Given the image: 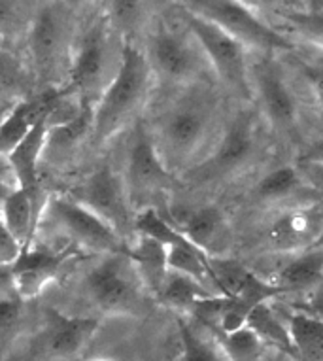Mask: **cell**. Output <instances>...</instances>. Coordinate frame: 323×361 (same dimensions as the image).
I'll use <instances>...</instances> for the list:
<instances>
[{
    "label": "cell",
    "instance_id": "9",
    "mask_svg": "<svg viewBox=\"0 0 323 361\" xmlns=\"http://www.w3.org/2000/svg\"><path fill=\"white\" fill-rule=\"evenodd\" d=\"M123 180L135 214L147 208L157 210L161 197L166 195V191L174 184V174L166 169L165 163L159 157L157 149L153 148L152 138L147 135L144 123L135 127Z\"/></svg>",
    "mask_w": 323,
    "mask_h": 361
},
{
    "label": "cell",
    "instance_id": "26",
    "mask_svg": "<svg viewBox=\"0 0 323 361\" xmlns=\"http://www.w3.org/2000/svg\"><path fill=\"white\" fill-rule=\"evenodd\" d=\"M246 326L257 335L261 341L271 346H276L282 352L289 355H295L291 337H289L288 320H284L278 316V312L269 305V302H261L255 307L248 316Z\"/></svg>",
    "mask_w": 323,
    "mask_h": 361
},
{
    "label": "cell",
    "instance_id": "45",
    "mask_svg": "<svg viewBox=\"0 0 323 361\" xmlns=\"http://www.w3.org/2000/svg\"><path fill=\"white\" fill-rule=\"evenodd\" d=\"M93 361H112V360H106V357H100V360H93Z\"/></svg>",
    "mask_w": 323,
    "mask_h": 361
},
{
    "label": "cell",
    "instance_id": "16",
    "mask_svg": "<svg viewBox=\"0 0 323 361\" xmlns=\"http://www.w3.org/2000/svg\"><path fill=\"white\" fill-rule=\"evenodd\" d=\"M51 119H42L32 127L25 140L8 155V161L12 165L13 176L18 180V188L29 197L35 208L36 218L42 219L49 195L46 191V184L42 180V148L47 129L51 127Z\"/></svg>",
    "mask_w": 323,
    "mask_h": 361
},
{
    "label": "cell",
    "instance_id": "40",
    "mask_svg": "<svg viewBox=\"0 0 323 361\" xmlns=\"http://www.w3.org/2000/svg\"><path fill=\"white\" fill-rule=\"evenodd\" d=\"M305 312H308L323 324V284L312 291L310 301H308V307H306Z\"/></svg>",
    "mask_w": 323,
    "mask_h": 361
},
{
    "label": "cell",
    "instance_id": "29",
    "mask_svg": "<svg viewBox=\"0 0 323 361\" xmlns=\"http://www.w3.org/2000/svg\"><path fill=\"white\" fill-rule=\"evenodd\" d=\"M108 23L123 40L135 42V32L147 25V4L144 2H106L104 12Z\"/></svg>",
    "mask_w": 323,
    "mask_h": 361
},
{
    "label": "cell",
    "instance_id": "31",
    "mask_svg": "<svg viewBox=\"0 0 323 361\" xmlns=\"http://www.w3.org/2000/svg\"><path fill=\"white\" fill-rule=\"evenodd\" d=\"M212 335L231 361H259L263 355L264 343L248 326L233 333L212 331Z\"/></svg>",
    "mask_w": 323,
    "mask_h": 361
},
{
    "label": "cell",
    "instance_id": "4",
    "mask_svg": "<svg viewBox=\"0 0 323 361\" xmlns=\"http://www.w3.org/2000/svg\"><path fill=\"white\" fill-rule=\"evenodd\" d=\"M123 59V38L112 29L102 12L78 32L71 74L63 89L78 102L97 104Z\"/></svg>",
    "mask_w": 323,
    "mask_h": 361
},
{
    "label": "cell",
    "instance_id": "7",
    "mask_svg": "<svg viewBox=\"0 0 323 361\" xmlns=\"http://www.w3.org/2000/svg\"><path fill=\"white\" fill-rule=\"evenodd\" d=\"M182 8L185 12L199 16V18L218 25L219 29L231 35L236 42H240L244 48L261 49L267 54L274 51H291L293 44L267 25L257 13L252 12L242 2L231 0H193L183 2Z\"/></svg>",
    "mask_w": 323,
    "mask_h": 361
},
{
    "label": "cell",
    "instance_id": "33",
    "mask_svg": "<svg viewBox=\"0 0 323 361\" xmlns=\"http://www.w3.org/2000/svg\"><path fill=\"white\" fill-rule=\"evenodd\" d=\"M180 338H182V361H221L216 341L210 343L208 338L195 331L188 322H178Z\"/></svg>",
    "mask_w": 323,
    "mask_h": 361
},
{
    "label": "cell",
    "instance_id": "2",
    "mask_svg": "<svg viewBox=\"0 0 323 361\" xmlns=\"http://www.w3.org/2000/svg\"><path fill=\"white\" fill-rule=\"evenodd\" d=\"M76 13L66 2H40L27 30L29 68L40 89H63L78 36Z\"/></svg>",
    "mask_w": 323,
    "mask_h": 361
},
{
    "label": "cell",
    "instance_id": "19",
    "mask_svg": "<svg viewBox=\"0 0 323 361\" xmlns=\"http://www.w3.org/2000/svg\"><path fill=\"white\" fill-rule=\"evenodd\" d=\"M280 295H282V291L278 290L276 286L264 282L252 273L244 288L236 295L225 299L224 316H221V322H219V327L216 331L233 333L246 327L248 316L253 308L259 307L261 302H269L271 299Z\"/></svg>",
    "mask_w": 323,
    "mask_h": 361
},
{
    "label": "cell",
    "instance_id": "3",
    "mask_svg": "<svg viewBox=\"0 0 323 361\" xmlns=\"http://www.w3.org/2000/svg\"><path fill=\"white\" fill-rule=\"evenodd\" d=\"M152 83L153 74L144 51L133 40H123L121 66L93 108L95 144L108 142L135 123L152 95Z\"/></svg>",
    "mask_w": 323,
    "mask_h": 361
},
{
    "label": "cell",
    "instance_id": "14",
    "mask_svg": "<svg viewBox=\"0 0 323 361\" xmlns=\"http://www.w3.org/2000/svg\"><path fill=\"white\" fill-rule=\"evenodd\" d=\"M74 255H78L76 246H66L57 252L32 248V246L23 248L18 259L10 265L13 291L21 299L38 297L46 290L47 284H51L59 276L61 271Z\"/></svg>",
    "mask_w": 323,
    "mask_h": 361
},
{
    "label": "cell",
    "instance_id": "22",
    "mask_svg": "<svg viewBox=\"0 0 323 361\" xmlns=\"http://www.w3.org/2000/svg\"><path fill=\"white\" fill-rule=\"evenodd\" d=\"M323 284V250L310 248L284 267L276 276L278 290L284 293L314 291Z\"/></svg>",
    "mask_w": 323,
    "mask_h": 361
},
{
    "label": "cell",
    "instance_id": "13",
    "mask_svg": "<svg viewBox=\"0 0 323 361\" xmlns=\"http://www.w3.org/2000/svg\"><path fill=\"white\" fill-rule=\"evenodd\" d=\"M100 322L91 316H68L53 307L44 308V327L36 338V350L53 360H68L82 352Z\"/></svg>",
    "mask_w": 323,
    "mask_h": 361
},
{
    "label": "cell",
    "instance_id": "20",
    "mask_svg": "<svg viewBox=\"0 0 323 361\" xmlns=\"http://www.w3.org/2000/svg\"><path fill=\"white\" fill-rule=\"evenodd\" d=\"M323 229V224L312 210H288L272 221L271 243L278 250H297L306 244H314Z\"/></svg>",
    "mask_w": 323,
    "mask_h": 361
},
{
    "label": "cell",
    "instance_id": "11",
    "mask_svg": "<svg viewBox=\"0 0 323 361\" xmlns=\"http://www.w3.org/2000/svg\"><path fill=\"white\" fill-rule=\"evenodd\" d=\"M44 212L66 237L76 243V248L91 250L99 255H127L129 243L97 214L82 207L68 195H53Z\"/></svg>",
    "mask_w": 323,
    "mask_h": 361
},
{
    "label": "cell",
    "instance_id": "23",
    "mask_svg": "<svg viewBox=\"0 0 323 361\" xmlns=\"http://www.w3.org/2000/svg\"><path fill=\"white\" fill-rule=\"evenodd\" d=\"M35 76L21 57L12 49L0 48V104L13 106L35 93Z\"/></svg>",
    "mask_w": 323,
    "mask_h": 361
},
{
    "label": "cell",
    "instance_id": "28",
    "mask_svg": "<svg viewBox=\"0 0 323 361\" xmlns=\"http://www.w3.org/2000/svg\"><path fill=\"white\" fill-rule=\"evenodd\" d=\"M306 182L293 166H280L267 172L255 185V195L264 202H278L291 199L305 190Z\"/></svg>",
    "mask_w": 323,
    "mask_h": 361
},
{
    "label": "cell",
    "instance_id": "24",
    "mask_svg": "<svg viewBox=\"0 0 323 361\" xmlns=\"http://www.w3.org/2000/svg\"><path fill=\"white\" fill-rule=\"evenodd\" d=\"M0 218L8 227V231L12 233V237L18 240L21 250L32 246L40 219L36 218L30 199L19 188L0 204Z\"/></svg>",
    "mask_w": 323,
    "mask_h": 361
},
{
    "label": "cell",
    "instance_id": "17",
    "mask_svg": "<svg viewBox=\"0 0 323 361\" xmlns=\"http://www.w3.org/2000/svg\"><path fill=\"white\" fill-rule=\"evenodd\" d=\"M93 104L82 102L74 118L47 129L42 148L44 163L65 165L76 157L83 144L93 140Z\"/></svg>",
    "mask_w": 323,
    "mask_h": 361
},
{
    "label": "cell",
    "instance_id": "44",
    "mask_svg": "<svg viewBox=\"0 0 323 361\" xmlns=\"http://www.w3.org/2000/svg\"><path fill=\"white\" fill-rule=\"evenodd\" d=\"M310 8H314V10H317V12L323 13V0H322V2H312Z\"/></svg>",
    "mask_w": 323,
    "mask_h": 361
},
{
    "label": "cell",
    "instance_id": "6",
    "mask_svg": "<svg viewBox=\"0 0 323 361\" xmlns=\"http://www.w3.org/2000/svg\"><path fill=\"white\" fill-rule=\"evenodd\" d=\"M144 55L152 68L153 78H159L169 85H197L205 55L189 30L182 32L166 23L155 25L147 36Z\"/></svg>",
    "mask_w": 323,
    "mask_h": 361
},
{
    "label": "cell",
    "instance_id": "32",
    "mask_svg": "<svg viewBox=\"0 0 323 361\" xmlns=\"http://www.w3.org/2000/svg\"><path fill=\"white\" fill-rule=\"evenodd\" d=\"M35 10L36 4L0 0V40H10L27 35Z\"/></svg>",
    "mask_w": 323,
    "mask_h": 361
},
{
    "label": "cell",
    "instance_id": "43",
    "mask_svg": "<svg viewBox=\"0 0 323 361\" xmlns=\"http://www.w3.org/2000/svg\"><path fill=\"white\" fill-rule=\"evenodd\" d=\"M13 106H16V104H13ZM13 106H6V104H0V121H2V118H4V116H6V114L10 112V110H12Z\"/></svg>",
    "mask_w": 323,
    "mask_h": 361
},
{
    "label": "cell",
    "instance_id": "5",
    "mask_svg": "<svg viewBox=\"0 0 323 361\" xmlns=\"http://www.w3.org/2000/svg\"><path fill=\"white\" fill-rule=\"evenodd\" d=\"M87 297L100 312L133 316L144 302V284L133 261L123 254L102 255L85 276Z\"/></svg>",
    "mask_w": 323,
    "mask_h": 361
},
{
    "label": "cell",
    "instance_id": "37",
    "mask_svg": "<svg viewBox=\"0 0 323 361\" xmlns=\"http://www.w3.org/2000/svg\"><path fill=\"white\" fill-rule=\"evenodd\" d=\"M297 171L300 172V176L306 182V185H310V190L323 195V166L314 165V163H300L297 166Z\"/></svg>",
    "mask_w": 323,
    "mask_h": 361
},
{
    "label": "cell",
    "instance_id": "36",
    "mask_svg": "<svg viewBox=\"0 0 323 361\" xmlns=\"http://www.w3.org/2000/svg\"><path fill=\"white\" fill-rule=\"evenodd\" d=\"M19 254H21V246L0 218V265H12L19 257Z\"/></svg>",
    "mask_w": 323,
    "mask_h": 361
},
{
    "label": "cell",
    "instance_id": "41",
    "mask_svg": "<svg viewBox=\"0 0 323 361\" xmlns=\"http://www.w3.org/2000/svg\"><path fill=\"white\" fill-rule=\"evenodd\" d=\"M300 163H314V165L323 166V140L312 144L305 152V155L300 157Z\"/></svg>",
    "mask_w": 323,
    "mask_h": 361
},
{
    "label": "cell",
    "instance_id": "10",
    "mask_svg": "<svg viewBox=\"0 0 323 361\" xmlns=\"http://www.w3.org/2000/svg\"><path fill=\"white\" fill-rule=\"evenodd\" d=\"M68 197L104 219L127 243H130L129 233H135L136 214L130 207L123 176H119L110 163L97 166L71 191Z\"/></svg>",
    "mask_w": 323,
    "mask_h": 361
},
{
    "label": "cell",
    "instance_id": "27",
    "mask_svg": "<svg viewBox=\"0 0 323 361\" xmlns=\"http://www.w3.org/2000/svg\"><path fill=\"white\" fill-rule=\"evenodd\" d=\"M216 295L212 293L210 290H206L205 286L197 282L191 276H185L182 273H174V271H169L165 276V282L161 286V290L157 291V299L163 305L171 308H176V310H185L189 312L193 305L205 297Z\"/></svg>",
    "mask_w": 323,
    "mask_h": 361
},
{
    "label": "cell",
    "instance_id": "35",
    "mask_svg": "<svg viewBox=\"0 0 323 361\" xmlns=\"http://www.w3.org/2000/svg\"><path fill=\"white\" fill-rule=\"evenodd\" d=\"M25 299L13 291L0 295V338H6L18 331L23 320Z\"/></svg>",
    "mask_w": 323,
    "mask_h": 361
},
{
    "label": "cell",
    "instance_id": "15",
    "mask_svg": "<svg viewBox=\"0 0 323 361\" xmlns=\"http://www.w3.org/2000/svg\"><path fill=\"white\" fill-rule=\"evenodd\" d=\"M253 82H255L257 95L272 127L278 133H282L284 137L297 135V127H299L297 101L276 63L261 61L253 68Z\"/></svg>",
    "mask_w": 323,
    "mask_h": 361
},
{
    "label": "cell",
    "instance_id": "18",
    "mask_svg": "<svg viewBox=\"0 0 323 361\" xmlns=\"http://www.w3.org/2000/svg\"><path fill=\"white\" fill-rule=\"evenodd\" d=\"M166 219L189 243L210 257L219 252L227 238V219L224 210L216 204H205L185 210L183 214H172V218Z\"/></svg>",
    "mask_w": 323,
    "mask_h": 361
},
{
    "label": "cell",
    "instance_id": "38",
    "mask_svg": "<svg viewBox=\"0 0 323 361\" xmlns=\"http://www.w3.org/2000/svg\"><path fill=\"white\" fill-rule=\"evenodd\" d=\"M16 190H18V180L13 176L12 165L8 157H0V204Z\"/></svg>",
    "mask_w": 323,
    "mask_h": 361
},
{
    "label": "cell",
    "instance_id": "42",
    "mask_svg": "<svg viewBox=\"0 0 323 361\" xmlns=\"http://www.w3.org/2000/svg\"><path fill=\"white\" fill-rule=\"evenodd\" d=\"M310 248H319V250H323V229H322V233H319V237L316 238V243L312 244Z\"/></svg>",
    "mask_w": 323,
    "mask_h": 361
},
{
    "label": "cell",
    "instance_id": "34",
    "mask_svg": "<svg viewBox=\"0 0 323 361\" xmlns=\"http://www.w3.org/2000/svg\"><path fill=\"white\" fill-rule=\"evenodd\" d=\"M310 8V6H308ZM303 38L323 48V13L310 8L308 12H289L284 16Z\"/></svg>",
    "mask_w": 323,
    "mask_h": 361
},
{
    "label": "cell",
    "instance_id": "1",
    "mask_svg": "<svg viewBox=\"0 0 323 361\" xmlns=\"http://www.w3.org/2000/svg\"><path fill=\"white\" fill-rule=\"evenodd\" d=\"M218 119V101L208 87H185L163 110L144 123L153 148L174 174L185 171L210 140Z\"/></svg>",
    "mask_w": 323,
    "mask_h": 361
},
{
    "label": "cell",
    "instance_id": "21",
    "mask_svg": "<svg viewBox=\"0 0 323 361\" xmlns=\"http://www.w3.org/2000/svg\"><path fill=\"white\" fill-rule=\"evenodd\" d=\"M127 257L133 261L144 288L152 291L153 295H157V291L161 290L166 273H169L165 246L153 238L136 235L129 243Z\"/></svg>",
    "mask_w": 323,
    "mask_h": 361
},
{
    "label": "cell",
    "instance_id": "25",
    "mask_svg": "<svg viewBox=\"0 0 323 361\" xmlns=\"http://www.w3.org/2000/svg\"><path fill=\"white\" fill-rule=\"evenodd\" d=\"M288 320L295 357L300 361H323V324L308 312H293Z\"/></svg>",
    "mask_w": 323,
    "mask_h": 361
},
{
    "label": "cell",
    "instance_id": "12",
    "mask_svg": "<svg viewBox=\"0 0 323 361\" xmlns=\"http://www.w3.org/2000/svg\"><path fill=\"white\" fill-rule=\"evenodd\" d=\"M255 152V123L252 114H238L221 135V140L202 163L189 169L195 182H210L233 174L246 165Z\"/></svg>",
    "mask_w": 323,
    "mask_h": 361
},
{
    "label": "cell",
    "instance_id": "8",
    "mask_svg": "<svg viewBox=\"0 0 323 361\" xmlns=\"http://www.w3.org/2000/svg\"><path fill=\"white\" fill-rule=\"evenodd\" d=\"M183 23L202 49L205 59L216 72L219 82L242 99L250 97V71H248L246 48L218 25L193 16L183 10Z\"/></svg>",
    "mask_w": 323,
    "mask_h": 361
},
{
    "label": "cell",
    "instance_id": "30",
    "mask_svg": "<svg viewBox=\"0 0 323 361\" xmlns=\"http://www.w3.org/2000/svg\"><path fill=\"white\" fill-rule=\"evenodd\" d=\"M208 269H210V280L212 286L216 288V293L224 297L236 295L252 274V271H248L240 261L221 257V255L208 257Z\"/></svg>",
    "mask_w": 323,
    "mask_h": 361
},
{
    "label": "cell",
    "instance_id": "39",
    "mask_svg": "<svg viewBox=\"0 0 323 361\" xmlns=\"http://www.w3.org/2000/svg\"><path fill=\"white\" fill-rule=\"evenodd\" d=\"M303 74H305L308 83L312 85V91H314V95H316L317 104L323 108V68L303 66Z\"/></svg>",
    "mask_w": 323,
    "mask_h": 361
}]
</instances>
